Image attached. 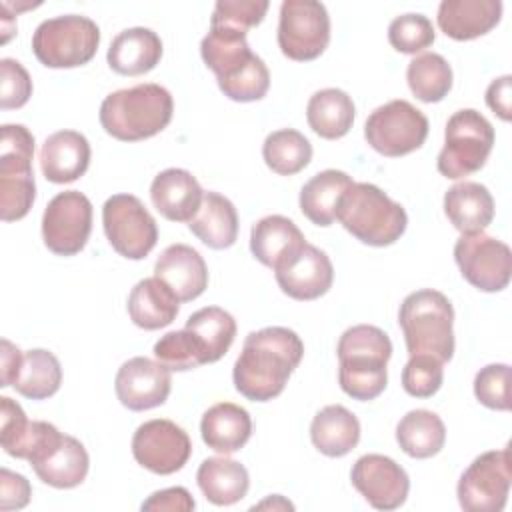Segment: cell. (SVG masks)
I'll return each instance as SVG.
<instances>
[{"label":"cell","instance_id":"obj_1","mask_svg":"<svg viewBox=\"0 0 512 512\" xmlns=\"http://www.w3.org/2000/svg\"><path fill=\"white\" fill-rule=\"evenodd\" d=\"M302 356L304 344L290 328L268 326L250 332L234 362V388L252 402H268L282 394Z\"/></svg>","mask_w":512,"mask_h":512},{"label":"cell","instance_id":"obj_2","mask_svg":"<svg viewBox=\"0 0 512 512\" xmlns=\"http://www.w3.org/2000/svg\"><path fill=\"white\" fill-rule=\"evenodd\" d=\"M338 382L354 400L368 402L378 398L388 382V360L392 342L384 330L372 324H358L338 340Z\"/></svg>","mask_w":512,"mask_h":512},{"label":"cell","instance_id":"obj_3","mask_svg":"<svg viewBox=\"0 0 512 512\" xmlns=\"http://www.w3.org/2000/svg\"><path fill=\"white\" fill-rule=\"evenodd\" d=\"M174 112L172 94L154 82L110 92L100 104V124L122 142H138L162 132Z\"/></svg>","mask_w":512,"mask_h":512},{"label":"cell","instance_id":"obj_4","mask_svg":"<svg viewBox=\"0 0 512 512\" xmlns=\"http://www.w3.org/2000/svg\"><path fill=\"white\" fill-rule=\"evenodd\" d=\"M336 218L356 240L378 248L400 240L408 226L404 206L370 182H352L340 198Z\"/></svg>","mask_w":512,"mask_h":512},{"label":"cell","instance_id":"obj_5","mask_svg":"<svg viewBox=\"0 0 512 512\" xmlns=\"http://www.w3.org/2000/svg\"><path fill=\"white\" fill-rule=\"evenodd\" d=\"M398 324L410 356L426 354L446 364L454 354V308L448 296L422 288L408 294L398 310Z\"/></svg>","mask_w":512,"mask_h":512},{"label":"cell","instance_id":"obj_6","mask_svg":"<svg viewBox=\"0 0 512 512\" xmlns=\"http://www.w3.org/2000/svg\"><path fill=\"white\" fill-rule=\"evenodd\" d=\"M100 44L98 24L80 14H64L40 22L32 34V52L46 68L88 64Z\"/></svg>","mask_w":512,"mask_h":512},{"label":"cell","instance_id":"obj_7","mask_svg":"<svg viewBox=\"0 0 512 512\" xmlns=\"http://www.w3.org/2000/svg\"><path fill=\"white\" fill-rule=\"evenodd\" d=\"M494 146V128L474 108L454 112L444 130V148L438 154L436 168L444 178L458 180L478 172Z\"/></svg>","mask_w":512,"mask_h":512},{"label":"cell","instance_id":"obj_8","mask_svg":"<svg viewBox=\"0 0 512 512\" xmlns=\"http://www.w3.org/2000/svg\"><path fill=\"white\" fill-rule=\"evenodd\" d=\"M428 136V118L408 100L378 106L364 124L366 142L382 156L398 158L418 150Z\"/></svg>","mask_w":512,"mask_h":512},{"label":"cell","instance_id":"obj_9","mask_svg":"<svg viewBox=\"0 0 512 512\" xmlns=\"http://www.w3.org/2000/svg\"><path fill=\"white\" fill-rule=\"evenodd\" d=\"M102 226L110 246L128 260L146 258L158 242V226L134 194H114L102 206Z\"/></svg>","mask_w":512,"mask_h":512},{"label":"cell","instance_id":"obj_10","mask_svg":"<svg viewBox=\"0 0 512 512\" xmlns=\"http://www.w3.org/2000/svg\"><path fill=\"white\" fill-rule=\"evenodd\" d=\"M512 484L510 446L490 450L472 460L458 480V502L466 512H500Z\"/></svg>","mask_w":512,"mask_h":512},{"label":"cell","instance_id":"obj_11","mask_svg":"<svg viewBox=\"0 0 512 512\" xmlns=\"http://www.w3.org/2000/svg\"><path fill=\"white\" fill-rule=\"evenodd\" d=\"M330 42V16L322 2L284 0L280 6L278 46L296 62L316 60Z\"/></svg>","mask_w":512,"mask_h":512},{"label":"cell","instance_id":"obj_12","mask_svg":"<svg viewBox=\"0 0 512 512\" xmlns=\"http://www.w3.org/2000/svg\"><path fill=\"white\" fill-rule=\"evenodd\" d=\"M28 462L44 484L60 490L82 484L90 468L84 444L74 436L62 434L50 422L40 434Z\"/></svg>","mask_w":512,"mask_h":512},{"label":"cell","instance_id":"obj_13","mask_svg":"<svg viewBox=\"0 0 512 512\" xmlns=\"http://www.w3.org/2000/svg\"><path fill=\"white\" fill-rule=\"evenodd\" d=\"M454 260L462 278L482 292H500L510 282V246L490 234H462L454 244Z\"/></svg>","mask_w":512,"mask_h":512},{"label":"cell","instance_id":"obj_14","mask_svg":"<svg viewBox=\"0 0 512 512\" xmlns=\"http://www.w3.org/2000/svg\"><path fill=\"white\" fill-rule=\"evenodd\" d=\"M92 232V202L78 190L56 194L42 214V240L56 256L78 254Z\"/></svg>","mask_w":512,"mask_h":512},{"label":"cell","instance_id":"obj_15","mask_svg":"<svg viewBox=\"0 0 512 512\" xmlns=\"http://www.w3.org/2000/svg\"><path fill=\"white\" fill-rule=\"evenodd\" d=\"M132 454L142 468L168 476L184 468L192 454V442L188 432L176 422L154 418L136 428Z\"/></svg>","mask_w":512,"mask_h":512},{"label":"cell","instance_id":"obj_16","mask_svg":"<svg viewBox=\"0 0 512 512\" xmlns=\"http://www.w3.org/2000/svg\"><path fill=\"white\" fill-rule=\"evenodd\" d=\"M352 486L376 510H396L406 502L410 478L406 470L384 454H364L350 470Z\"/></svg>","mask_w":512,"mask_h":512},{"label":"cell","instance_id":"obj_17","mask_svg":"<svg viewBox=\"0 0 512 512\" xmlns=\"http://www.w3.org/2000/svg\"><path fill=\"white\" fill-rule=\"evenodd\" d=\"M170 388V370L146 356H134L126 360L118 368L114 380V390L120 404L134 412L162 406L170 394Z\"/></svg>","mask_w":512,"mask_h":512},{"label":"cell","instance_id":"obj_18","mask_svg":"<svg viewBox=\"0 0 512 512\" xmlns=\"http://www.w3.org/2000/svg\"><path fill=\"white\" fill-rule=\"evenodd\" d=\"M274 276L286 296L306 302L332 288L334 266L324 250L306 242L298 254L274 270Z\"/></svg>","mask_w":512,"mask_h":512},{"label":"cell","instance_id":"obj_19","mask_svg":"<svg viewBox=\"0 0 512 512\" xmlns=\"http://www.w3.org/2000/svg\"><path fill=\"white\" fill-rule=\"evenodd\" d=\"M204 190L192 172L184 168H166L150 184L154 208L172 222H190L200 210Z\"/></svg>","mask_w":512,"mask_h":512},{"label":"cell","instance_id":"obj_20","mask_svg":"<svg viewBox=\"0 0 512 512\" xmlns=\"http://www.w3.org/2000/svg\"><path fill=\"white\" fill-rule=\"evenodd\" d=\"M154 276L160 278L180 302L196 300L208 286V268L198 250L188 244L168 246L154 264Z\"/></svg>","mask_w":512,"mask_h":512},{"label":"cell","instance_id":"obj_21","mask_svg":"<svg viewBox=\"0 0 512 512\" xmlns=\"http://www.w3.org/2000/svg\"><path fill=\"white\" fill-rule=\"evenodd\" d=\"M502 18L500 0H442L438 28L452 40L464 42L488 34Z\"/></svg>","mask_w":512,"mask_h":512},{"label":"cell","instance_id":"obj_22","mask_svg":"<svg viewBox=\"0 0 512 512\" xmlns=\"http://www.w3.org/2000/svg\"><path fill=\"white\" fill-rule=\"evenodd\" d=\"M90 144L76 130H60L50 134L40 148V168L48 182H74L88 170Z\"/></svg>","mask_w":512,"mask_h":512},{"label":"cell","instance_id":"obj_23","mask_svg":"<svg viewBox=\"0 0 512 512\" xmlns=\"http://www.w3.org/2000/svg\"><path fill=\"white\" fill-rule=\"evenodd\" d=\"M200 56L216 74L218 84L236 78L256 58L246 32L220 24H210L208 34L200 42Z\"/></svg>","mask_w":512,"mask_h":512},{"label":"cell","instance_id":"obj_24","mask_svg":"<svg viewBox=\"0 0 512 512\" xmlns=\"http://www.w3.org/2000/svg\"><path fill=\"white\" fill-rule=\"evenodd\" d=\"M306 244L300 228L286 216L270 214L260 218L250 230V252L252 256L276 270L284 262H288L294 254H298Z\"/></svg>","mask_w":512,"mask_h":512},{"label":"cell","instance_id":"obj_25","mask_svg":"<svg viewBox=\"0 0 512 512\" xmlns=\"http://www.w3.org/2000/svg\"><path fill=\"white\" fill-rule=\"evenodd\" d=\"M162 58L160 36L144 26H134L118 32L110 42L106 60L108 66L122 76H140L156 68Z\"/></svg>","mask_w":512,"mask_h":512},{"label":"cell","instance_id":"obj_26","mask_svg":"<svg viewBox=\"0 0 512 512\" xmlns=\"http://www.w3.org/2000/svg\"><path fill=\"white\" fill-rule=\"evenodd\" d=\"M200 434L208 448L218 454H232L244 448L252 436V418L246 408L234 402L210 406L200 420Z\"/></svg>","mask_w":512,"mask_h":512},{"label":"cell","instance_id":"obj_27","mask_svg":"<svg viewBox=\"0 0 512 512\" xmlns=\"http://www.w3.org/2000/svg\"><path fill=\"white\" fill-rule=\"evenodd\" d=\"M444 214L462 234L484 232L494 218V198L484 184L464 180L446 190Z\"/></svg>","mask_w":512,"mask_h":512},{"label":"cell","instance_id":"obj_28","mask_svg":"<svg viewBox=\"0 0 512 512\" xmlns=\"http://www.w3.org/2000/svg\"><path fill=\"white\" fill-rule=\"evenodd\" d=\"M128 316L142 330H160L172 324L180 312L176 294L156 276L136 282L128 294Z\"/></svg>","mask_w":512,"mask_h":512},{"label":"cell","instance_id":"obj_29","mask_svg":"<svg viewBox=\"0 0 512 512\" xmlns=\"http://www.w3.org/2000/svg\"><path fill=\"white\" fill-rule=\"evenodd\" d=\"M310 440L318 452L340 458L352 452L360 442V422L342 404L324 406L310 424Z\"/></svg>","mask_w":512,"mask_h":512},{"label":"cell","instance_id":"obj_30","mask_svg":"<svg viewBox=\"0 0 512 512\" xmlns=\"http://www.w3.org/2000/svg\"><path fill=\"white\" fill-rule=\"evenodd\" d=\"M190 232L208 248L224 250L230 248L238 238V214L234 204L218 194V192H204L200 210L188 222Z\"/></svg>","mask_w":512,"mask_h":512},{"label":"cell","instance_id":"obj_31","mask_svg":"<svg viewBox=\"0 0 512 512\" xmlns=\"http://www.w3.org/2000/svg\"><path fill=\"white\" fill-rule=\"evenodd\" d=\"M196 482L208 502L230 506L240 502L250 486V476L244 464L224 456L206 458L196 472Z\"/></svg>","mask_w":512,"mask_h":512},{"label":"cell","instance_id":"obj_32","mask_svg":"<svg viewBox=\"0 0 512 512\" xmlns=\"http://www.w3.org/2000/svg\"><path fill=\"white\" fill-rule=\"evenodd\" d=\"M352 178L342 170H322L300 190V210L316 226H330L336 220L342 194L352 186Z\"/></svg>","mask_w":512,"mask_h":512},{"label":"cell","instance_id":"obj_33","mask_svg":"<svg viewBox=\"0 0 512 512\" xmlns=\"http://www.w3.org/2000/svg\"><path fill=\"white\" fill-rule=\"evenodd\" d=\"M354 102L340 88H324L310 96L306 106L308 126L326 140L346 136L354 124Z\"/></svg>","mask_w":512,"mask_h":512},{"label":"cell","instance_id":"obj_34","mask_svg":"<svg viewBox=\"0 0 512 512\" xmlns=\"http://www.w3.org/2000/svg\"><path fill=\"white\" fill-rule=\"evenodd\" d=\"M396 442L410 458H432L446 442V426L432 410H410L396 426Z\"/></svg>","mask_w":512,"mask_h":512},{"label":"cell","instance_id":"obj_35","mask_svg":"<svg viewBox=\"0 0 512 512\" xmlns=\"http://www.w3.org/2000/svg\"><path fill=\"white\" fill-rule=\"evenodd\" d=\"M62 384V366L58 358L44 348L24 352L20 372L12 388L30 400H46L58 392Z\"/></svg>","mask_w":512,"mask_h":512},{"label":"cell","instance_id":"obj_36","mask_svg":"<svg viewBox=\"0 0 512 512\" xmlns=\"http://www.w3.org/2000/svg\"><path fill=\"white\" fill-rule=\"evenodd\" d=\"M204 346L208 364L218 362L232 346L236 336V320L230 312L220 306H206L196 310L186 326Z\"/></svg>","mask_w":512,"mask_h":512},{"label":"cell","instance_id":"obj_37","mask_svg":"<svg viewBox=\"0 0 512 512\" xmlns=\"http://www.w3.org/2000/svg\"><path fill=\"white\" fill-rule=\"evenodd\" d=\"M262 158L272 172L280 176H292L310 164L312 144L302 132L294 128H282L266 136L262 144Z\"/></svg>","mask_w":512,"mask_h":512},{"label":"cell","instance_id":"obj_38","mask_svg":"<svg viewBox=\"0 0 512 512\" xmlns=\"http://www.w3.org/2000/svg\"><path fill=\"white\" fill-rule=\"evenodd\" d=\"M406 82L418 100L440 102L452 90V68L444 56L424 52L408 62Z\"/></svg>","mask_w":512,"mask_h":512},{"label":"cell","instance_id":"obj_39","mask_svg":"<svg viewBox=\"0 0 512 512\" xmlns=\"http://www.w3.org/2000/svg\"><path fill=\"white\" fill-rule=\"evenodd\" d=\"M154 356L170 372H186L208 364L204 346L188 328L172 330L160 336V340L154 344Z\"/></svg>","mask_w":512,"mask_h":512},{"label":"cell","instance_id":"obj_40","mask_svg":"<svg viewBox=\"0 0 512 512\" xmlns=\"http://www.w3.org/2000/svg\"><path fill=\"white\" fill-rule=\"evenodd\" d=\"M34 136L24 124H4L0 138V176L34 174Z\"/></svg>","mask_w":512,"mask_h":512},{"label":"cell","instance_id":"obj_41","mask_svg":"<svg viewBox=\"0 0 512 512\" xmlns=\"http://www.w3.org/2000/svg\"><path fill=\"white\" fill-rule=\"evenodd\" d=\"M434 40V26L424 14H402L388 26V42L402 54H418L432 46Z\"/></svg>","mask_w":512,"mask_h":512},{"label":"cell","instance_id":"obj_42","mask_svg":"<svg viewBox=\"0 0 512 512\" xmlns=\"http://www.w3.org/2000/svg\"><path fill=\"white\" fill-rule=\"evenodd\" d=\"M444 364L434 356H410L402 370V388L414 398L434 396L444 382Z\"/></svg>","mask_w":512,"mask_h":512},{"label":"cell","instance_id":"obj_43","mask_svg":"<svg viewBox=\"0 0 512 512\" xmlns=\"http://www.w3.org/2000/svg\"><path fill=\"white\" fill-rule=\"evenodd\" d=\"M474 396L490 410H510V366L488 364L474 376Z\"/></svg>","mask_w":512,"mask_h":512},{"label":"cell","instance_id":"obj_44","mask_svg":"<svg viewBox=\"0 0 512 512\" xmlns=\"http://www.w3.org/2000/svg\"><path fill=\"white\" fill-rule=\"evenodd\" d=\"M36 198L34 174L0 176V214L4 222L24 218Z\"/></svg>","mask_w":512,"mask_h":512},{"label":"cell","instance_id":"obj_45","mask_svg":"<svg viewBox=\"0 0 512 512\" xmlns=\"http://www.w3.org/2000/svg\"><path fill=\"white\" fill-rule=\"evenodd\" d=\"M218 88L234 102L262 100L270 88V72L260 56H256L236 78L218 84Z\"/></svg>","mask_w":512,"mask_h":512},{"label":"cell","instance_id":"obj_46","mask_svg":"<svg viewBox=\"0 0 512 512\" xmlns=\"http://www.w3.org/2000/svg\"><path fill=\"white\" fill-rule=\"evenodd\" d=\"M32 422L26 418L22 406L8 396L0 398V444L12 458H20L30 436Z\"/></svg>","mask_w":512,"mask_h":512},{"label":"cell","instance_id":"obj_47","mask_svg":"<svg viewBox=\"0 0 512 512\" xmlns=\"http://www.w3.org/2000/svg\"><path fill=\"white\" fill-rule=\"evenodd\" d=\"M268 6L270 4L266 0H218L210 24L230 26L248 32L264 20Z\"/></svg>","mask_w":512,"mask_h":512},{"label":"cell","instance_id":"obj_48","mask_svg":"<svg viewBox=\"0 0 512 512\" xmlns=\"http://www.w3.org/2000/svg\"><path fill=\"white\" fill-rule=\"evenodd\" d=\"M32 96V78L14 58L0 60V108H22Z\"/></svg>","mask_w":512,"mask_h":512},{"label":"cell","instance_id":"obj_49","mask_svg":"<svg viewBox=\"0 0 512 512\" xmlns=\"http://www.w3.org/2000/svg\"><path fill=\"white\" fill-rule=\"evenodd\" d=\"M32 486L26 476L0 468V510H20L30 502Z\"/></svg>","mask_w":512,"mask_h":512},{"label":"cell","instance_id":"obj_50","mask_svg":"<svg viewBox=\"0 0 512 512\" xmlns=\"http://www.w3.org/2000/svg\"><path fill=\"white\" fill-rule=\"evenodd\" d=\"M194 506L196 502L186 488L172 486L150 494L140 508L146 512H190L194 510Z\"/></svg>","mask_w":512,"mask_h":512},{"label":"cell","instance_id":"obj_51","mask_svg":"<svg viewBox=\"0 0 512 512\" xmlns=\"http://www.w3.org/2000/svg\"><path fill=\"white\" fill-rule=\"evenodd\" d=\"M486 104L488 108L498 114L500 120L508 122L512 118V76H500L490 82L486 88Z\"/></svg>","mask_w":512,"mask_h":512},{"label":"cell","instance_id":"obj_52","mask_svg":"<svg viewBox=\"0 0 512 512\" xmlns=\"http://www.w3.org/2000/svg\"><path fill=\"white\" fill-rule=\"evenodd\" d=\"M24 354L18 350V346H14L10 340L2 338V352H0V386L8 388L14 384L20 366H22Z\"/></svg>","mask_w":512,"mask_h":512},{"label":"cell","instance_id":"obj_53","mask_svg":"<svg viewBox=\"0 0 512 512\" xmlns=\"http://www.w3.org/2000/svg\"><path fill=\"white\" fill-rule=\"evenodd\" d=\"M266 508H272V510H294V504H292V502H288L284 496L274 494V496L266 498L264 502L254 504V506H252V510H266Z\"/></svg>","mask_w":512,"mask_h":512}]
</instances>
